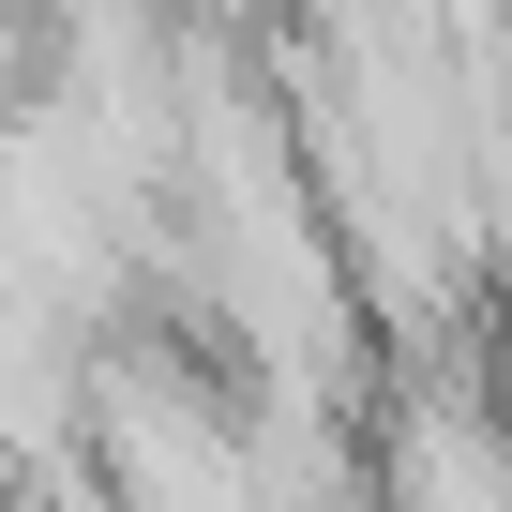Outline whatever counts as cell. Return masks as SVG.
<instances>
[{
  "label": "cell",
  "instance_id": "6da1fadb",
  "mask_svg": "<svg viewBox=\"0 0 512 512\" xmlns=\"http://www.w3.org/2000/svg\"><path fill=\"white\" fill-rule=\"evenodd\" d=\"M31 76V0H0V91Z\"/></svg>",
  "mask_w": 512,
  "mask_h": 512
}]
</instances>
